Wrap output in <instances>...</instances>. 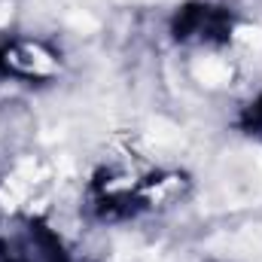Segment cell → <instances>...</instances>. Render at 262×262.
Listing matches in <instances>:
<instances>
[{"instance_id": "277c9868", "label": "cell", "mask_w": 262, "mask_h": 262, "mask_svg": "<svg viewBox=\"0 0 262 262\" xmlns=\"http://www.w3.org/2000/svg\"><path fill=\"white\" fill-rule=\"evenodd\" d=\"M58 70V55L40 40H0V76L21 82H46Z\"/></svg>"}, {"instance_id": "6da1fadb", "label": "cell", "mask_w": 262, "mask_h": 262, "mask_svg": "<svg viewBox=\"0 0 262 262\" xmlns=\"http://www.w3.org/2000/svg\"><path fill=\"white\" fill-rule=\"evenodd\" d=\"M0 262H73L64 241L37 216L12 220L0 229Z\"/></svg>"}, {"instance_id": "3957f363", "label": "cell", "mask_w": 262, "mask_h": 262, "mask_svg": "<svg viewBox=\"0 0 262 262\" xmlns=\"http://www.w3.org/2000/svg\"><path fill=\"white\" fill-rule=\"evenodd\" d=\"M162 183L165 180H156V177L131 180V177H116L113 171H107L92 183V210L98 220L134 216L152 204V189Z\"/></svg>"}, {"instance_id": "7a4b0ae2", "label": "cell", "mask_w": 262, "mask_h": 262, "mask_svg": "<svg viewBox=\"0 0 262 262\" xmlns=\"http://www.w3.org/2000/svg\"><path fill=\"white\" fill-rule=\"evenodd\" d=\"M235 34V12L220 3L192 0L183 3L171 18V37L192 46H226Z\"/></svg>"}, {"instance_id": "5b68a950", "label": "cell", "mask_w": 262, "mask_h": 262, "mask_svg": "<svg viewBox=\"0 0 262 262\" xmlns=\"http://www.w3.org/2000/svg\"><path fill=\"white\" fill-rule=\"evenodd\" d=\"M238 125L244 134H250V137H259L262 140V92L241 110V119H238Z\"/></svg>"}]
</instances>
